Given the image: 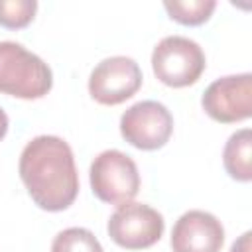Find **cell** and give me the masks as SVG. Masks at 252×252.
Masks as SVG:
<instances>
[{"label":"cell","mask_w":252,"mask_h":252,"mask_svg":"<svg viewBox=\"0 0 252 252\" xmlns=\"http://www.w3.org/2000/svg\"><path fill=\"white\" fill-rule=\"evenodd\" d=\"M20 177L33 203L49 213L65 211L79 193L71 146L59 136H35L20 154Z\"/></svg>","instance_id":"obj_1"},{"label":"cell","mask_w":252,"mask_h":252,"mask_svg":"<svg viewBox=\"0 0 252 252\" xmlns=\"http://www.w3.org/2000/svg\"><path fill=\"white\" fill-rule=\"evenodd\" d=\"M49 65L22 43L0 41V93L16 98H41L51 91Z\"/></svg>","instance_id":"obj_2"},{"label":"cell","mask_w":252,"mask_h":252,"mask_svg":"<svg viewBox=\"0 0 252 252\" xmlns=\"http://www.w3.org/2000/svg\"><path fill=\"white\" fill-rule=\"evenodd\" d=\"M205 53L201 45L183 35L163 37L152 53V69L158 81L181 89L199 81L205 71Z\"/></svg>","instance_id":"obj_3"},{"label":"cell","mask_w":252,"mask_h":252,"mask_svg":"<svg viewBox=\"0 0 252 252\" xmlns=\"http://www.w3.org/2000/svg\"><path fill=\"white\" fill-rule=\"evenodd\" d=\"M91 189L96 199L110 205L130 203L140 189V173L130 156L120 150H104L91 163Z\"/></svg>","instance_id":"obj_4"},{"label":"cell","mask_w":252,"mask_h":252,"mask_svg":"<svg viewBox=\"0 0 252 252\" xmlns=\"http://www.w3.org/2000/svg\"><path fill=\"white\" fill-rule=\"evenodd\" d=\"M163 217L144 203H124L110 215L106 230L112 242L126 250L154 246L163 234Z\"/></svg>","instance_id":"obj_5"},{"label":"cell","mask_w":252,"mask_h":252,"mask_svg":"<svg viewBox=\"0 0 252 252\" xmlns=\"http://www.w3.org/2000/svg\"><path fill=\"white\" fill-rule=\"evenodd\" d=\"M173 132L171 112L158 100H140L120 118L122 138L138 150L163 148Z\"/></svg>","instance_id":"obj_6"},{"label":"cell","mask_w":252,"mask_h":252,"mask_svg":"<svg viewBox=\"0 0 252 252\" xmlns=\"http://www.w3.org/2000/svg\"><path fill=\"white\" fill-rule=\"evenodd\" d=\"M142 87L140 65L126 55H114L102 59L89 77L91 96L106 106L120 104L134 96Z\"/></svg>","instance_id":"obj_7"},{"label":"cell","mask_w":252,"mask_h":252,"mask_svg":"<svg viewBox=\"0 0 252 252\" xmlns=\"http://www.w3.org/2000/svg\"><path fill=\"white\" fill-rule=\"evenodd\" d=\"M203 110L217 122L232 124L252 114V75H228L213 81L201 98Z\"/></svg>","instance_id":"obj_8"},{"label":"cell","mask_w":252,"mask_h":252,"mask_svg":"<svg viewBox=\"0 0 252 252\" xmlns=\"http://www.w3.org/2000/svg\"><path fill=\"white\" fill-rule=\"evenodd\" d=\"M224 228L220 220L207 211L183 213L171 230L173 252H220Z\"/></svg>","instance_id":"obj_9"},{"label":"cell","mask_w":252,"mask_h":252,"mask_svg":"<svg viewBox=\"0 0 252 252\" xmlns=\"http://www.w3.org/2000/svg\"><path fill=\"white\" fill-rule=\"evenodd\" d=\"M222 163L232 179L242 183L252 179V132L248 128H242L228 138L222 152Z\"/></svg>","instance_id":"obj_10"},{"label":"cell","mask_w":252,"mask_h":252,"mask_svg":"<svg viewBox=\"0 0 252 252\" xmlns=\"http://www.w3.org/2000/svg\"><path fill=\"white\" fill-rule=\"evenodd\" d=\"M165 12L171 20L183 26H201L205 24L217 8L215 0H165Z\"/></svg>","instance_id":"obj_11"},{"label":"cell","mask_w":252,"mask_h":252,"mask_svg":"<svg viewBox=\"0 0 252 252\" xmlns=\"http://www.w3.org/2000/svg\"><path fill=\"white\" fill-rule=\"evenodd\" d=\"M51 252H104L98 238L83 226H71L61 230L53 242Z\"/></svg>","instance_id":"obj_12"},{"label":"cell","mask_w":252,"mask_h":252,"mask_svg":"<svg viewBox=\"0 0 252 252\" xmlns=\"http://www.w3.org/2000/svg\"><path fill=\"white\" fill-rule=\"evenodd\" d=\"M37 10L35 0H0V26L8 30L26 28Z\"/></svg>","instance_id":"obj_13"},{"label":"cell","mask_w":252,"mask_h":252,"mask_svg":"<svg viewBox=\"0 0 252 252\" xmlns=\"http://www.w3.org/2000/svg\"><path fill=\"white\" fill-rule=\"evenodd\" d=\"M250 232H244L234 244H232V248H230V252H250L252 248H250Z\"/></svg>","instance_id":"obj_14"},{"label":"cell","mask_w":252,"mask_h":252,"mask_svg":"<svg viewBox=\"0 0 252 252\" xmlns=\"http://www.w3.org/2000/svg\"><path fill=\"white\" fill-rule=\"evenodd\" d=\"M6 132H8V114L0 108V140L6 136Z\"/></svg>","instance_id":"obj_15"}]
</instances>
